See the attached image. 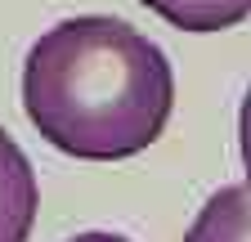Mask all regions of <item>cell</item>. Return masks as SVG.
I'll return each instance as SVG.
<instances>
[{
    "label": "cell",
    "mask_w": 251,
    "mask_h": 242,
    "mask_svg": "<svg viewBox=\"0 0 251 242\" xmlns=\"http://www.w3.org/2000/svg\"><path fill=\"white\" fill-rule=\"evenodd\" d=\"M179 32H225L251 14V0H139Z\"/></svg>",
    "instance_id": "obj_4"
},
{
    "label": "cell",
    "mask_w": 251,
    "mask_h": 242,
    "mask_svg": "<svg viewBox=\"0 0 251 242\" xmlns=\"http://www.w3.org/2000/svg\"><path fill=\"white\" fill-rule=\"evenodd\" d=\"M238 139H242V166H247V189H251V90H247L242 112H238Z\"/></svg>",
    "instance_id": "obj_5"
},
{
    "label": "cell",
    "mask_w": 251,
    "mask_h": 242,
    "mask_svg": "<svg viewBox=\"0 0 251 242\" xmlns=\"http://www.w3.org/2000/svg\"><path fill=\"white\" fill-rule=\"evenodd\" d=\"M68 242H130V238H121V233H76Z\"/></svg>",
    "instance_id": "obj_6"
},
{
    "label": "cell",
    "mask_w": 251,
    "mask_h": 242,
    "mask_svg": "<svg viewBox=\"0 0 251 242\" xmlns=\"http://www.w3.org/2000/svg\"><path fill=\"white\" fill-rule=\"evenodd\" d=\"M36 170H31L27 153L9 139L0 126V242H27L31 224H36Z\"/></svg>",
    "instance_id": "obj_2"
},
{
    "label": "cell",
    "mask_w": 251,
    "mask_h": 242,
    "mask_svg": "<svg viewBox=\"0 0 251 242\" xmlns=\"http://www.w3.org/2000/svg\"><path fill=\"white\" fill-rule=\"evenodd\" d=\"M23 108L45 144L81 162L135 157L166 130L175 72L162 45L108 14L63 18L27 49Z\"/></svg>",
    "instance_id": "obj_1"
},
{
    "label": "cell",
    "mask_w": 251,
    "mask_h": 242,
    "mask_svg": "<svg viewBox=\"0 0 251 242\" xmlns=\"http://www.w3.org/2000/svg\"><path fill=\"white\" fill-rule=\"evenodd\" d=\"M184 242H251V189L229 184L206 197Z\"/></svg>",
    "instance_id": "obj_3"
}]
</instances>
